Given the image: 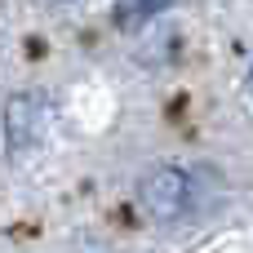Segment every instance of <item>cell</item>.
<instances>
[{
    "label": "cell",
    "instance_id": "6da1fadb",
    "mask_svg": "<svg viewBox=\"0 0 253 253\" xmlns=\"http://www.w3.org/2000/svg\"><path fill=\"white\" fill-rule=\"evenodd\" d=\"M138 200H142V209H147L156 222H178V218H187V209L196 205L191 173H182V169H173V165H160V169H151V173L138 182Z\"/></svg>",
    "mask_w": 253,
    "mask_h": 253
},
{
    "label": "cell",
    "instance_id": "7a4b0ae2",
    "mask_svg": "<svg viewBox=\"0 0 253 253\" xmlns=\"http://www.w3.org/2000/svg\"><path fill=\"white\" fill-rule=\"evenodd\" d=\"M44 133V98L40 93H18L4 107V138H9V156L36 147Z\"/></svg>",
    "mask_w": 253,
    "mask_h": 253
},
{
    "label": "cell",
    "instance_id": "3957f363",
    "mask_svg": "<svg viewBox=\"0 0 253 253\" xmlns=\"http://www.w3.org/2000/svg\"><path fill=\"white\" fill-rule=\"evenodd\" d=\"M165 4H169V0H120V4H116V18H120V27H142V22L156 18Z\"/></svg>",
    "mask_w": 253,
    "mask_h": 253
}]
</instances>
